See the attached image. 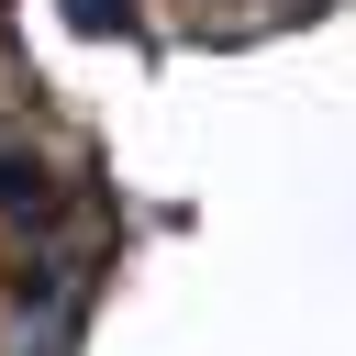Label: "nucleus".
Wrapping results in <instances>:
<instances>
[{
  "label": "nucleus",
  "mask_w": 356,
  "mask_h": 356,
  "mask_svg": "<svg viewBox=\"0 0 356 356\" xmlns=\"http://www.w3.org/2000/svg\"><path fill=\"white\" fill-rule=\"evenodd\" d=\"M56 200H67L56 167H44L33 145H0V211H11V222H56Z\"/></svg>",
  "instance_id": "f257e3e1"
},
{
  "label": "nucleus",
  "mask_w": 356,
  "mask_h": 356,
  "mask_svg": "<svg viewBox=\"0 0 356 356\" xmlns=\"http://www.w3.org/2000/svg\"><path fill=\"white\" fill-rule=\"evenodd\" d=\"M67 22H78V33H134L145 0H67Z\"/></svg>",
  "instance_id": "f03ea898"
}]
</instances>
